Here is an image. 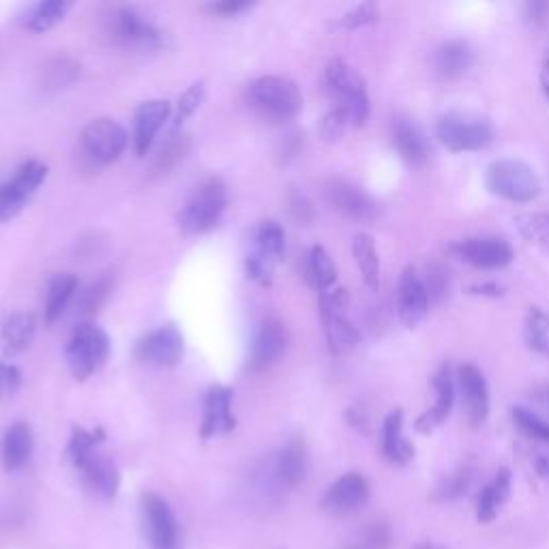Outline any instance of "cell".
<instances>
[{"label": "cell", "instance_id": "8d00e7d4", "mask_svg": "<svg viewBox=\"0 0 549 549\" xmlns=\"http://www.w3.org/2000/svg\"><path fill=\"white\" fill-rule=\"evenodd\" d=\"M256 249L264 251V254H269L275 260H279L281 256H284L286 232H284V228H281V224H277L275 219H266L258 226V230H256Z\"/></svg>", "mask_w": 549, "mask_h": 549}, {"label": "cell", "instance_id": "6da1fadb", "mask_svg": "<svg viewBox=\"0 0 549 549\" xmlns=\"http://www.w3.org/2000/svg\"><path fill=\"white\" fill-rule=\"evenodd\" d=\"M485 187L492 196L515 204H528L541 196L543 183L539 174L522 159H496L487 166Z\"/></svg>", "mask_w": 549, "mask_h": 549}, {"label": "cell", "instance_id": "30bf717a", "mask_svg": "<svg viewBox=\"0 0 549 549\" xmlns=\"http://www.w3.org/2000/svg\"><path fill=\"white\" fill-rule=\"evenodd\" d=\"M326 200L339 215L359 221V224H369L380 215L378 202L363 187L341 181V178H333V181L326 183Z\"/></svg>", "mask_w": 549, "mask_h": 549}, {"label": "cell", "instance_id": "4316f807", "mask_svg": "<svg viewBox=\"0 0 549 549\" xmlns=\"http://www.w3.org/2000/svg\"><path fill=\"white\" fill-rule=\"evenodd\" d=\"M33 447H35V438H33L31 425L24 421L13 423L3 438V466H5V470H9V472L20 470L28 462V459H31Z\"/></svg>", "mask_w": 549, "mask_h": 549}, {"label": "cell", "instance_id": "ac0fdd59", "mask_svg": "<svg viewBox=\"0 0 549 549\" xmlns=\"http://www.w3.org/2000/svg\"><path fill=\"white\" fill-rule=\"evenodd\" d=\"M391 142L397 151L399 159H402L410 168H423L429 161V142L425 138L423 129L412 121V118L397 116L391 123Z\"/></svg>", "mask_w": 549, "mask_h": 549}, {"label": "cell", "instance_id": "681fc988", "mask_svg": "<svg viewBox=\"0 0 549 549\" xmlns=\"http://www.w3.org/2000/svg\"><path fill=\"white\" fill-rule=\"evenodd\" d=\"M425 286H427V292H429V299L440 301L442 296L447 294V290H449L447 273H444L442 269H438V266H432V269H429V277L425 281Z\"/></svg>", "mask_w": 549, "mask_h": 549}, {"label": "cell", "instance_id": "bcb514c9", "mask_svg": "<svg viewBox=\"0 0 549 549\" xmlns=\"http://www.w3.org/2000/svg\"><path fill=\"white\" fill-rule=\"evenodd\" d=\"M22 384V374L16 365L0 361V402H5V399H11L20 391Z\"/></svg>", "mask_w": 549, "mask_h": 549}, {"label": "cell", "instance_id": "7bdbcfd3", "mask_svg": "<svg viewBox=\"0 0 549 549\" xmlns=\"http://www.w3.org/2000/svg\"><path fill=\"white\" fill-rule=\"evenodd\" d=\"M112 292V279L110 277H101L95 284L88 286L82 296H80V309L84 314H95V311L101 309V305L108 301V296Z\"/></svg>", "mask_w": 549, "mask_h": 549}, {"label": "cell", "instance_id": "db71d44e", "mask_svg": "<svg viewBox=\"0 0 549 549\" xmlns=\"http://www.w3.org/2000/svg\"><path fill=\"white\" fill-rule=\"evenodd\" d=\"M534 470H537L539 477L549 483V455H539L534 459Z\"/></svg>", "mask_w": 549, "mask_h": 549}, {"label": "cell", "instance_id": "cb8c5ba5", "mask_svg": "<svg viewBox=\"0 0 549 549\" xmlns=\"http://www.w3.org/2000/svg\"><path fill=\"white\" fill-rule=\"evenodd\" d=\"M436 73L447 82L459 80L470 71L474 65V50L468 41L462 39H451L447 43H442L436 52L434 58Z\"/></svg>", "mask_w": 549, "mask_h": 549}, {"label": "cell", "instance_id": "9c48e42d", "mask_svg": "<svg viewBox=\"0 0 549 549\" xmlns=\"http://www.w3.org/2000/svg\"><path fill=\"white\" fill-rule=\"evenodd\" d=\"M185 352L183 333L174 324L159 326V329L146 333L136 344V359L155 367H174L181 363Z\"/></svg>", "mask_w": 549, "mask_h": 549}, {"label": "cell", "instance_id": "7c38bea8", "mask_svg": "<svg viewBox=\"0 0 549 549\" xmlns=\"http://www.w3.org/2000/svg\"><path fill=\"white\" fill-rule=\"evenodd\" d=\"M451 254L459 260L474 266V269L483 271H498L509 266L515 258V251L511 243L496 236H487V239H466L451 245Z\"/></svg>", "mask_w": 549, "mask_h": 549}, {"label": "cell", "instance_id": "ba28073f", "mask_svg": "<svg viewBox=\"0 0 549 549\" xmlns=\"http://www.w3.org/2000/svg\"><path fill=\"white\" fill-rule=\"evenodd\" d=\"M48 166L41 161H28L13 174L11 181L0 185V221H9L16 217L24 204L31 200V196L39 189V185L46 181Z\"/></svg>", "mask_w": 549, "mask_h": 549}, {"label": "cell", "instance_id": "1f68e13d", "mask_svg": "<svg viewBox=\"0 0 549 549\" xmlns=\"http://www.w3.org/2000/svg\"><path fill=\"white\" fill-rule=\"evenodd\" d=\"M78 290V279L71 273H58L48 284V299H46V322L54 324L65 314L67 305L71 303L73 294Z\"/></svg>", "mask_w": 549, "mask_h": 549}, {"label": "cell", "instance_id": "d6a6232c", "mask_svg": "<svg viewBox=\"0 0 549 549\" xmlns=\"http://www.w3.org/2000/svg\"><path fill=\"white\" fill-rule=\"evenodd\" d=\"M524 341L530 350L549 359V314L541 307H530L524 318Z\"/></svg>", "mask_w": 549, "mask_h": 549}, {"label": "cell", "instance_id": "d590c367", "mask_svg": "<svg viewBox=\"0 0 549 549\" xmlns=\"http://www.w3.org/2000/svg\"><path fill=\"white\" fill-rule=\"evenodd\" d=\"M189 146H191L189 136H185V133H172V136H168V140L159 148V153L153 161V172L166 174L172 168H176V163L183 161L185 155L189 153Z\"/></svg>", "mask_w": 549, "mask_h": 549}, {"label": "cell", "instance_id": "484cf974", "mask_svg": "<svg viewBox=\"0 0 549 549\" xmlns=\"http://www.w3.org/2000/svg\"><path fill=\"white\" fill-rule=\"evenodd\" d=\"M116 37L127 46H157L161 33L133 7H123L116 13Z\"/></svg>", "mask_w": 549, "mask_h": 549}, {"label": "cell", "instance_id": "11a10c76", "mask_svg": "<svg viewBox=\"0 0 549 549\" xmlns=\"http://www.w3.org/2000/svg\"><path fill=\"white\" fill-rule=\"evenodd\" d=\"M541 91L545 95V99L549 101V56L543 61V67H541Z\"/></svg>", "mask_w": 549, "mask_h": 549}, {"label": "cell", "instance_id": "f907efd6", "mask_svg": "<svg viewBox=\"0 0 549 549\" xmlns=\"http://www.w3.org/2000/svg\"><path fill=\"white\" fill-rule=\"evenodd\" d=\"M468 294L489 296V299H498V296L504 294V288L500 284H496V281H483V284H472L468 288Z\"/></svg>", "mask_w": 549, "mask_h": 549}, {"label": "cell", "instance_id": "7402d4cb", "mask_svg": "<svg viewBox=\"0 0 549 549\" xmlns=\"http://www.w3.org/2000/svg\"><path fill=\"white\" fill-rule=\"evenodd\" d=\"M236 425L232 414V389L215 384L204 397V414L200 425L202 438H213L217 434H228Z\"/></svg>", "mask_w": 549, "mask_h": 549}, {"label": "cell", "instance_id": "f6af8a7d", "mask_svg": "<svg viewBox=\"0 0 549 549\" xmlns=\"http://www.w3.org/2000/svg\"><path fill=\"white\" fill-rule=\"evenodd\" d=\"M348 127H352L350 123V116L344 108H339L335 106L329 114H326L322 118V123H320V136L324 140H337L341 133H344Z\"/></svg>", "mask_w": 549, "mask_h": 549}, {"label": "cell", "instance_id": "ab89813d", "mask_svg": "<svg viewBox=\"0 0 549 549\" xmlns=\"http://www.w3.org/2000/svg\"><path fill=\"white\" fill-rule=\"evenodd\" d=\"M78 73L80 67L69 61V58H56L43 71V80H46V88H50V91H58V88H65L76 80Z\"/></svg>", "mask_w": 549, "mask_h": 549}, {"label": "cell", "instance_id": "4dcf8cb0", "mask_svg": "<svg viewBox=\"0 0 549 549\" xmlns=\"http://www.w3.org/2000/svg\"><path fill=\"white\" fill-rule=\"evenodd\" d=\"M305 273H307L309 284L314 286L320 294L337 288V266L329 256V251H326L322 245L311 247Z\"/></svg>", "mask_w": 549, "mask_h": 549}, {"label": "cell", "instance_id": "d6986e66", "mask_svg": "<svg viewBox=\"0 0 549 549\" xmlns=\"http://www.w3.org/2000/svg\"><path fill=\"white\" fill-rule=\"evenodd\" d=\"M432 389H434V406L425 410L421 417L417 419V429L421 434H432L436 429L451 417V410L455 404V393H457V382L451 372L449 365H442L434 380H432Z\"/></svg>", "mask_w": 549, "mask_h": 549}, {"label": "cell", "instance_id": "ee69618b", "mask_svg": "<svg viewBox=\"0 0 549 549\" xmlns=\"http://www.w3.org/2000/svg\"><path fill=\"white\" fill-rule=\"evenodd\" d=\"M470 483H472V470L470 468H459L457 472L451 474V477H447L440 483L436 498H440V500L459 498L470 487Z\"/></svg>", "mask_w": 549, "mask_h": 549}, {"label": "cell", "instance_id": "83f0119b", "mask_svg": "<svg viewBox=\"0 0 549 549\" xmlns=\"http://www.w3.org/2000/svg\"><path fill=\"white\" fill-rule=\"evenodd\" d=\"M37 333V318L31 311H18L5 320L0 329V348L5 354H18L31 346V341Z\"/></svg>", "mask_w": 549, "mask_h": 549}, {"label": "cell", "instance_id": "b9f144b4", "mask_svg": "<svg viewBox=\"0 0 549 549\" xmlns=\"http://www.w3.org/2000/svg\"><path fill=\"white\" fill-rule=\"evenodd\" d=\"M204 95H206L204 84H202V82H196V84H191L181 97H178L176 114H174V123H176V127H181V125L187 121V118H191V116L196 114V110L202 106Z\"/></svg>", "mask_w": 549, "mask_h": 549}, {"label": "cell", "instance_id": "836d02e7", "mask_svg": "<svg viewBox=\"0 0 549 549\" xmlns=\"http://www.w3.org/2000/svg\"><path fill=\"white\" fill-rule=\"evenodd\" d=\"M69 9L71 3H67V0H48V3H39L28 9L24 24L31 33H48L50 28H54L67 16Z\"/></svg>", "mask_w": 549, "mask_h": 549}, {"label": "cell", "instance_id": "f546056e", "mask_svg": "<svg viewBox=\"0 0 549 549\" xmlns=\"http://www.w3.org/2000/svg\"><path fill=\"white\" fill-rule=\"evenodd\" d=\"M352 256H354V262L361 271L363 284L369 290H378L380 288V256H378L374 239L367 232L354 234Z\"/></svg>", "mask_w": 549, "mask_h": 549}, {"label": "cell", "instance_id": "277c9868", "mask_svg": "<svg viewBox=\"0 0 549 549\" xmlns=\"http://www.w3.org/2000/svg\"><path fill=\"white\" fill-rule=\"evenodd\" d=\"M249 101L264 118L288 123L301 112L303 97L299 86L284 76H262L249 86Z\"/></svg>", "mask_w": 549, "mask_h": 549}, {"label": "cell", "instance_id": "44dd1931", "mask_svg": "<svg viewBox=\"0 0 549 549\" xmlns=\"http://www.w3.org/2000/svg\"><path fill=\"white\" fill-rule=\"evenodd\" d=\"M172 106L166 99L144 101L133 112V144H136L138 157L151 151L157 131L168 121Z\"/></svg>", "mask_w": 549, "mask_h": 549}, {"label": "cell", "instance_id": "c3c4849f", "mask_svg": "<svg viewBox=\"0 0 549 549\" xmlns=\"http://www.w3.org/2000/svg\"><path fill=\"white\" fill-rule=\"evenodd\" d=\"M290 213L299 224H311L314 221V204L303 194V191H292L290 194Z\"/></svg>", "mask_w": 549, "mask_h": 549}, {"label": "cell", "instance_id": "5b68a950", "mask_svg": "<svg viewBox=\"0 0 549 549\" xmlns=\"http://www.w3.org/2000/svg\"><path fill=\"white\" fill-rule=\"evenodd\" d=\"M110 354V339L106 331L93 322H82L71 333L65 350L69 372L76 380L91 378L103 367Z\"/></svg>", "mask_w": 549, "mask_h": 549}, {"label": "cell", "instance_id": "2e32d148", "mask_svg": "<svg viewBox=\"0 0 549 549\" xmlns=\"http://www.w3.org/2000/svg\"><path fill=\"white\" fill-rule=\"evenodd\" d=\"M457 389L462 393V406L472 427H481L489 417V389L481 369L466 363L457 369Z\"/></svg>", "mask_w": 549, "mask_h": 549}, {"label": "cell", "instance_id": "8992f818", "mask_svg": "<svg viewBox=\"0 0 549 549\" xmlns=\"http://www.w3.org/2000/svg\"><path fill=\"white\" fill-rule=\"evenodd\" d=\"M226 204V185L221 183L219 178H209V181H204L196 189V194L191 196L185 209L178 213V226L187 234L211 232L219 224L221 215H224Z\"/></svg>", "mask_w": 549, "mask_h": 549}, {"label": "cell", "instance_id": "9a60e30c", "mask_svg": "<svg viewBox=\"0 0 549 549\" xmlns=\"http://www.w3.org/2000/svg\"><path fill=\"white\" fill-rule=\"evenodd\" d=\"M142 515L153 549H178V526L170 504L157 494L142 496Z\"/></svg>", "mask_w": 549, "mask_h": 549}, {"label": "cell", "instance_id": "816d5d0a", "mask_svg": "<svg viewBox=\"0 0 549 549\" xmlns=\"http://www.w3.org/2000/svg\"><path fill=\"white\" fill-rule=\"evenodd\" d=\"M524 11H526V18L532 24H537V26H543L549 18V5L547 3H528L524 7Z\"/></svg>", "mask_w": 549, "mask_h": 549}, {"label": "cell", "instance_id": "74e56055", "mask_svg": "<svg viewBox=\"0 0 549 549\" xmlns=\"http://www.w3.org/2000/svg\"><path fill=\"white\" fill-rule=\"evenodd\" d=\"M511 421L524 436L549 444V421L541 419L539 414H534L528 408L515 406V408H511Z\"/></svg>", "mask_w": 549, "mask_h": 549}, {"label": "cell", "instance_id": "ffe728a7", "mask_svg": "<svg viewBox=\"0 0 549 549\" xmlns=\"http://www.w3.org/2000/svg\"><path fill=\"white\" fill-rule=\"evenodd\" d=\"M71 462L82 472L84 481L91 485L99 496L114 498L118 494V487H121V474H118V468L112 459L101 455L99 449L73 457Z\"/></svg>", "mask_w": 549, "mask_h": 549}, {"label": "cell", "instance_id": "f35d334b", "mask_svg": "<svg viewBox=\"0 0 549 549\" xmlns=\"http://www.w3.org/2000/svg\"><path fill=\"white\" fill-rule=\"evenodd\" d=\"M277 262L279 260L271 258L269 254H264V251H260V249L254 247V251H249L247 258H245V273H247L249 279L258 281V284L271 286Z\"/></svg>", "mask_w": 549, "mask_h": 549}, {"label": "cell", "instance_id": "60d3db41", "mask_svg": "<svg viewBox=\"0 0 549 549\" xmlns=\"http://www.w3.org/2000/svg\"><path fill=\"white\" fill-rule=\"evenodd\" d=\"M378 16H380L378 5L363 3V5H356L354 9L346 11L344 16L335 22V26L341 28V31H359V28H363V26L374 24L378 20Z\"/></svg>", "mask_w": 549, "mask_h": 549}, {"label": "cell", "instance_id": "f1b7e54d", "mask_svg": "<svg viewBox=\"0 0 549 549\" xmlns=\"http://www.w3.org/2000/svg\"><path fill=\"white\" fill-rule=\"evenodd\" d=\"M511 494V472L509 468H500L496 477L489 481L477 496V519L483 524L494 522L498 509L507 502Z\"/></svg>", "mask_w": 549, "mask_h": 549}, {"label": "cell", "instance_id": "7dc6e473", "mask_svg": "<svg viewBox=\"0 0 549 549\" xmlns=\"http://www.w3.org/2000/svg\"><path fill=\"white\" fill-rule=\"evenodd\" d=\"M389 545V528L384 524H374L372 528H367L363 539L359 543L350 545L348 549H384Z\"/></svg>", "mask_w": 549, "mask_h": 549}, {"label": "cell", "instance_id": "3957f363", "mask_svg": "<svg viewBox=\"0 0 549 549\" xmlns=\"http://www.w3.org/2000/svg\"><path fill=\"white\" fill-rule=\"evenodd\" d=\"M324 82L326 91L337 101V106L348 112L352 127L365 125L369 116V95L361 73L348 65L344 58H333L326 67Z\"/></svg>", "mask_w": 549, "mask_h": 549}, {"label": "cell", "instance_id": "d4e9b609", "mask_svg": "<svg viewBox=\"0 0 549 549\" xmlns=\"http://www.w3.org/2000/svg\"><path fill=\"white\" fill-rule=\"evenodd\" d=\"M382 453L391 464L406 466L414 457L412 442L404 436V410L395 408L382 425Z\"/></svg>", "mask_w": 549, "mask_h": 549}, {"label": "cell", "instance_id": "e0dca14e", "mask_svg": "<svg viewBox=\"0 0 549 549\" xmlns=\"http://www.w3.org/2000/svg\"><path fill=\"white\" fill-rule=\"evenodd\" d=\"M369 481L359 472H348L344 477H339L322 498L324 511L331 515H350L359 511L363 504L369 500Z\"/></svg>", "mask_w": 549, "mask_h": 549}, {"label": "cell", "instance_id": "603a6c76", "mask_svg": "<svg viewBox=\"0 0 549 549\" xmlns=\"http://www.w3.org/2000/svg\"><path fill=\"white\" fill-rule=\"evenodd\" d=\"M309 472V455L303 440H290L275 459L273 479L281 489L299 487Z\"/></svg>", "mask_w": 549, "mask_h": 549}, {"label": "cell", "instance_id": "e575fe53", "mask_svg": "<svg viewBox=\"0 0 549 549\" xmlns=\"http://www.w3.org/2000/svg\"><path fill=\"white\" fill-rule=\"evenodd\" d=\"M513 224L524 241L549 251V213H522L513 219Z\"/></svg>", "mask_w": 549, "mask_h": 549}, {"label": "cell", "instance_id": "8fae6325", "mask_svg": "<svg viewBox=\"0 0 549 549\" xmlns=\"http://www.w3.org/2000/svg\"><path fill=\"white\" fill-rule=\"evenodd\" d=\"M127 146V131L114 118H97L82 131L84 153L97 163H112L123 155Z\"/></svg>", "mask_w": 549, "mask_h": 549}, {"label": "cell", "instance_id": "52a82bcc", "mask_svg": "<svg viewBox=\"0 0 549 549\" xmlns=\"http://www.w3.org/2000/svg\"><path fill=\"white\" fill-rule=\"evenodd\" d=\"M348 292L346 288H333L320 294V318L324 326L326 344L335 356H344L359 346L361 335L356 326L350 322L348 314Z\"/></svg>", "mask_w": 549, "mask_h": 549}, {"label": "cell", "instance_id": "4fadbf2b", "mask_svg": "<svg viewBox=\"0 0 549 549\" xmlns=\"http://www.w3.org/2000/svg\"><path fill=\"white\" fill-rule=\"evenodd\" d=\"M429 292L425 279L414 266H406L397 286V318L406 329H417L429 311Z\"/></svg>", "mask_w": 549, "mask_h": 549}, {"label": "cell", "instance_id": "7a4b0ae2", "mask_svg": "<svg viewBox=\"0 0 549 549\" xmlns=\"http://www.w3.org/2000/svg\"><path fill=\"white\" fill-rule=\"evenodd\" d=\"M438 140L451 153H474L494 140V125L487 116L453 110L440 116L436 125Z\"/></svg>", "mask_w": 549, "mask_h": 549}, {"label": "cell", "instance_id": "f5cc1de1", "mask_svg": "<svg viewBox=\"0 0 549 549\" xmlns=\"http://www.w3.org/2000/svg\"><path fill=\"white\" fill-rule=\"evenodd\" d=\"M249 3H236V0H226V3H213L209 5L211 13H219V16H234V13H239L243 9H247Z\"/></svg>", "mask_w": 549, "mask_h": 549}, {"label": "cell", "instance_id": "9f6ffc18", "mask_svg": "<svg viewBox=\"0 0 549 549\" xmlns=\"http://www.w3.org/2000/svg\"><path fill=\"white\" fill-rule=\"evenodd\" d=\"M539 399L549 408V384H545V387L539 389Z\"/></svg>", "mask_w": 549, "mask_h": 549}, {"label": "cell", "instance_id": "5bb4252c", "mask_svg": "<svg viewBox=\"0 0 549 549\" xmlns=\"http://www.w3.org/2000/svg\"><path fill=\"white\" fill-rule=\"evenodd\" d=\"M288 329L279 318H266L254 337V346L249 354V369L254 374H262L271 369L288 350Z\"/></svg>", "mask_w": 549, "mask_h": 549}]
</instances>
